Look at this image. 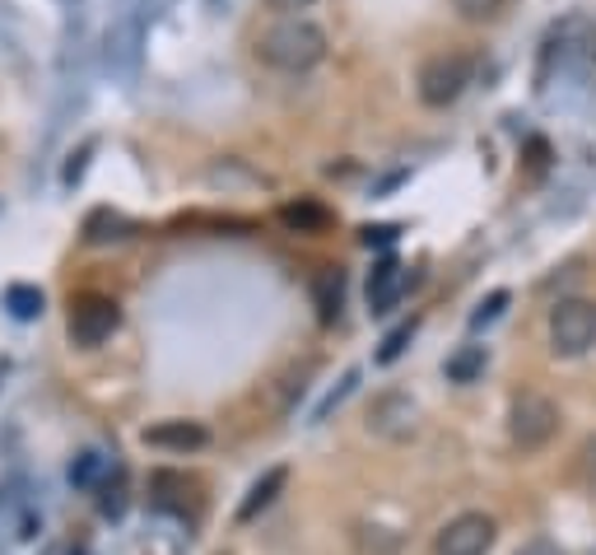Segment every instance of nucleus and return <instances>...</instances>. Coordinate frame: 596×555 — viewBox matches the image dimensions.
I'll use <instances>...</instances> for the list:
<instances>
[{"label":"nucleus","instance_id":"obj_18","mask_svg":"<svg viewBox=\"0 0 596 555\" xmlns=\"http://www.w3.org/2000/svg\"><path fill=\"white\" fill-rule=\"evenodd\" d=\"M103 472H107V457H103V453H93V449H89V453H80V457L70 462V481L80 486V490L99 486V481H103Z\"/></svg>","mask_w":596,"mask_h":555},{"label":"nucleus","instance_id":"obj_1","mask_svg":"<svg viewBox=\"0 0 596 555\" xmlns=\"http://www.w3.org/2000/svg\"><path fill=\"white\" fill-rule=\"evenodd\" d=\"M257 56L271 70H289V75L312 70L326 56V34L308 20H285V24H275L271 34L257 38Z\"/></svg>","mask_w":596,"mask_h":555},{"label":"nucleus","instance_id":"obj_8","mask_svg":"<svg viewBox=\"0 0 596 555\" xmlns=\"http://www.w3.org/2000/svg\"><path fill=\"white\" fill-rule=\"evenodd\" d=\"M140 42H145V14H121V20L107 28V42H103V61L107 70L131 80L135 66H140Z\"/></svg>","mask_w":596,"mask_h":555},{"label":"nucleus","instance_id":"obj_17","mask_svg":"<svg viewBox=\"0 0 596 555\" xmlns=\"http://www.w3.org/2000/svg\"><path fill=\"white\" fill-rule=\"evenodd\" d=\"M480 374H484V346H462L448 360V378L452 383H476Z\"/></svg>","mask_w":596,"mask_h":555},{"label":"nucleus","instance_id":"obj_14","mask_svg":"<svg viewBox=\"0 0 596 555\" xmlns=\"http://www.w3.org/2000/svg\"><path fill=\"white\" fill-rule=\"evenodd\" d=\"M127 234H131V220H127L121 210H113V206L89 210V220H85V243L103 248V243H121Z\"/></svg>","mask_w":596,"mask_h":555},{"label":"nucleus","instance_id":"obj_13","mask_svg":"<svg viewBox=\"0 0 596 555\" xmlns=\"http://www.w3.org/2000/svg\"><path fill=\"white\" fill-rule=\"evenodd\" d=\"M285 481H289V467H265L257 481H252V490H247V500L238 504V522H252L261 508H271L275 495L285 490Z\"/></svg>","mask_w":596,"mask_h":555},{"label":"nucleus","instance_id":"obj_24","mask_svg":"<svg viewBox=\"0 0 596 555\" xmlns=\"http://www.w3.org/2000/svg\"><path fill=\"white\" fill-rule=\"evenodd\" d=\"M517 555H569V551H563L559 542H550V537H536V542H527Z\"/></svg>","mask_w":596,"mask_h":555},{"label":"nucleus","instance_id":"obj_22","mask_svg":"<svg viewBox=\"0 0 596 555\" xmlns=\"http://www.w3.org/2000/svg\"><path fill=\"white\" fill-rule=\"evenodd\" d=\"M397 234H401L397 224H368L364 229V243H368V248H387V243H397Z\"/></svg>","mask_w":596,"mask_h":555},{"label":"nucleus","instance_id":"obj_10","mask_svg":"<svg viewBox=\"0 0 596 555\" xmlns=\"http://www.w3.org/2000/svg\"><path fill=\"white\" fill-rule=\"evenodd\" d=\"M140 439H145L150 449L196 453V449H206V443H210V429H206V425H196V421H159V425H150Z\"/></svg>","mask_w":596,"mask_h":555},{"label":"nucleus","instance_id":"obj_6","mask_svg":"<svg viewBox=\"0 0 596 555\" xmlns=\"http://www.w3.org/2000/svg\"><path fill=\"white\" fill-rule=\"evenodd\" d=\"M494 537H498V528H494L490 514H457L443 532H438L433 551L438 555H484L494 546Z\"/></svg>","mask_w":596,"mask_h":555},{"label":"nucleus","instance_id":"obj_20","mask_svg":"<svg viewBox=\"0 0 596 555\" xmlns=\"http://www.w3.org/2000/svg\"><path fill=\"white\" fill-rule=\"evenodd\" d=\"M504 304H508V289H494V295L484 299L476 313H470V327H484V322H494L498 313H504Z\"/></svg>","mask_w":596,"mask_h":555},{"label":"nucleus","instance_id":"obj_26","mask_svg":"<svg viewBox=\"0 0 596 555\" xmlns=\"http://www.w3.org/2000/svg\"><path fill=\"white\" fill-rule=\"evenodd\" d=\"M583 467H587V481L596 486V439L583 443Z\"/></svg>","mask_w":596,"mask_h":555},{"label":"nucleus","instance_id":"obj_11","mask_svg":"<svg viewBox=\"0 0 596 555\" xmlns=\"http://www.w3.org/2000/svg\"><path fill=\"white\" fill-rule=\"evenodd\" d=\"M401 289H405V271H401V261L397 257H383L378 267L368 271V313H391L401 299Z\"/></svg>","mask_w":596,"mask_h":555},{"label":"nucleus","instance_id":"obj_25","mask_svg":"<svg viewBox=\"0 0 596 555\" xmlns=\"http://www.w3.org/2000/svg\"><path fill=\"white\" fill-rule=\"evenodd\" d=\"M275 14H298V10H308V5H318V0H265Z\"/></svg>","mask_w":596,"mask_h":555},{"label":"nucleus","instance_id":"obj_7","mask_svg":"<svg viewBox=\"0 0 596 555\" xmlns=\"http://www.w3.org/2000/svg\"><path fill=\"white\" fill-rule=\"evenodd\" d=\"M545 48H550V56L569 61V66H596V20H587V14H569V20H559L550 28Z\"/></svg>","mask_w":596,"mask_h":555},{"label":"nucleus","instance_id":"obj_12","mask_svg":"<svg viewBox=\"0 0 596 555\" xmlns=\"http://www.w3.org/2000/svg\"><path fill=\"white\" fill-rule=\"evenodd\" d=\"M280 224H285L289 234H326V229H332V210L322 202H312V196H298V202L280 206Z\"/></svg>","mask_w":596,"mask_h":555},{"label":"nucleus","instance_id":"obj_2","mask_svg":"<svg viewBox=\"0 0 596 555\" xmlns=\"http://www.w3.org/2000/svg\"><path fill=\"white\" fill-rule=\"evenodd\" d=\"M470 75H476V61L466 52H438L419 66V103L429 107H448L466 94Z\"/></svg>","mask_w":596,"mask_h":555},{"label":"nucleus","instance_id":"obj_5","mask_svg":"<svg viewBox=\"0 0 596 555\" xmlns=\"http://www.w3.org/2000/svg\"><path fill=\"white\" fill-rule=\"evenodd\" d=\"M121 327V304L113 295H80L70 304V341L80 350L103 346Z\"/></svg>","mask_w":596,"mask_h":555},{"label":"nucleus","instance_id":"obj_4","mask_svg":"<svg viewBox=\"0 0 596 555\" xmlns=\"http://www.w3.org/2000/svg\"><path fill=\"white\" fill-rule=\"evenodd\" d=\"M559 429V406L545 392H517L508 411V435L517 449H545Z\"/></svg>","mask_w":596,"mask_h":555},{"label":"nucleus","instance_id":"obj_15","mask_svg":"<svg viewBox=\"0 0 596 555\" xmlns=\"http://www.w3.org/2000/svg\"><path fill=\"white\" fill-rule=\"evenodd\" d=\"M340 299H345V271L340 267H322L318 275H312V304H318V318L336 322Z\"/></svg>","mask_w":596,"mask_h":555},{"label":"nucleus","instance_id":"obj_19","mask_svg":"<svg viewBox=\"0 0 596 555\" xmlns=\"http://www.w3.org/2000/svg\"><path fill=\"white\" fill-rule=\"evenodd\" d=\"M411 336H415V322H401L397 332L383 341V350H378V364H397L401 354H405V346H411Z\"/></svg>","mask_w":596,"mask_h":555},{"label":"nucleus","instance_id":"obj_21","mask_svg":"<svg viewBox=\"0 0 596 555\" xmlns=\"http://www.w3.org/2000/svg\"><path fill=\"white\" fill-rule=\"evenodd\" d=\"M457 10L466 20H494V14L504 10V0H457Z\"/></svg>","mask_w":596,"mask_h":555},{"label":"nucleus","instance_id":"obj_9","mask_svg":"<svg viewBox=\"0 0 596 555\" xmlns=\"http://www.w3.org/2000/svg\"><path fill=\"white\" fill-rule=\"evenodd\" d=\"M415 421H419V406L405 392H383L378 402H373V411H368V429H378L383 439L415 435Z\"/></svg>","mask_w":596,"mask_h":555},{"label":"nucleus","instance_id":"obj_23","mask_svg":"<svg viewBox=\"0 0 596 555\" xmlns=\"http://www.w3.org/2000/svg\"><path fill=\"white\" fill-rule=\"evenodd\" d=\"M93 154V141H85L80 145V154H75V159L66 164V188H75V182H80V173H85V159Z\"/></svg>","mask_w":596,"mask_h":555},{"label":"nucleus","instance_id":"obj_3","mask_svg":"<svg viewBox=\"0 0 596 555\" xmlns=\"http://www.w3.org/2000/svg\"><path fill=\"white\" fill-rule=\"evenodd\" d=\"M596 346V304L592 299H559L550 308V350L578 360Z\"/></svg>","mask_w":596,"mask_h":555},{"label":"nucleus","instance_id":"obj_16","mask_svg":"<svg viewBox=\"0 0 596 555\" xmlns=\"http://www.w3.org/2000/svg\"><path fill=\"white\" fill-rule=\"evenodd\" d=\"M42 289L38 285H10L5 289V308H10V318H20V322H34L42 318Z\"/></svg>","mask_w":596,"mask_h":555}]
</instances>
